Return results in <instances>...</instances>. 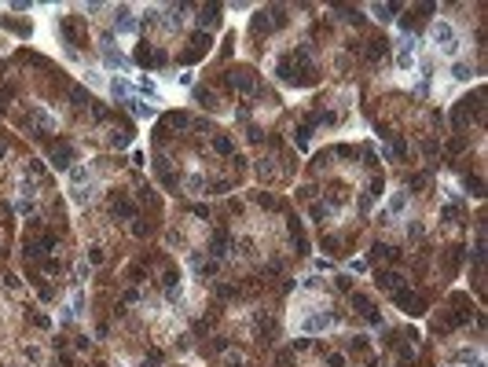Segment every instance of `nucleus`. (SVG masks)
I'll return each instance as SVG.
<instances>
[{
  "label": "nucleus",
  "instance_id": "11",
  "mask_svg": "<svg viewBox=\"0 0 488 367\" xmlns=\"http://www.w3.org/2000/svg\"><path fill=\"white\" fill-rule=\"evenodd\" d=\"M84 176H88V169H84V165H73V169H70V180H73V184L84 180Z\"/></svg>",
  "mask_w": 488,
  "mask_h": 367
},
{
  "label": "nucleus",
  "instance_id": "10",
  "mask_svg": "<svg viewBox=\"0 0 488 367\" xmlns=\"http://www.w3.org/2000/svg\"><path fill=\"white\" fill-rule=\"evenodd\" d=\"M455 77H459V81H470V77H474V67H466V63H455Z\"/></svg>",
  "mask_w": 488,
  "mask_h": 367
},
{
  "label": "nucleus",
  "instance_id": "4",
  "mask_svg": "<svg viewBox=\"0 0 488 367\" xmlns=\"http://www.w3.org/2000/svg\"><path fill=\"white\" fill-rule=\"evenodd\" d=\"M129 110H133L136 118H151V114H154V107H143L139 99H129Z\"/></svg>",
  "mask_w": 488,
  "mask_h": 367
},
{
  "label": "nucleus",
  "instance_id": "7",
  "mask_svg": "<svg viewBox=\"0 0 488 367\" xmlns=\"http://www.w3.org/2000/svg\"><path fill=\"white\" fill-rule=\"evenodd\" d=\"M371 11L378 15V18H393V11H397V4H374Z\"/></svg>",
  "mask_w": 488,
  "mask_h": 367
},
{
  "label": "nucleus",
  "instance_id": "8",
  "mask_svg": "<svg viewBox=\"0 0 488 367\" xmlns=\"http://www.w3.org/2000/svg\"><path fill=\"white\" fill-rule=\"evenodd\" d=\"M378 283L386 287V290H393V287H400V276H397V272H386V276H378Z\"/></svg>",
  "mask_w": 488,
  "mask_h": 367
},
{
  "label": "nucleus",
  "instance_id": "6",
  "mask_svg": "<svg viewBox=\"0 0 488 367\" xmlns=\"http://www.w3.org/2000/svg\"><path fill=\"white\" fill-rule=\"evenodd\" d=\"M404 206H408V195H404V191H397V195L389 199V213H400Z\"/></svg>",
  "mask_w": 488,
  "mask_h": 367
},
{
  "label": "nucleus",
  "instance_id": "9",
  "mask_svg": "<svg viewBox=\"0 0 488 367\" xmlns=\"http://www.w3.org/2000/svg\"><path fill=\"white\" fill-rule=\"evenodd\" d=\"M397 67H400V70H408V67H411V44H404V48H400V55H397Z\"/></svg>",
  "mask_w": 488,
  "mask_h": 367
},
{
  "label": "nucleus",
  "instance_id": "2",
  "mask_svg": "<svg viewBox=\"0 0 488 367\" xmlns=\"http://www.w3.org/2000/svg\"><path fill=\"white\" fill-rule=\"evenodd\" d=\"M136 26H139V22H136V15H133V11H125V7H121V11L114 15V30H118V33H136Z\"/></svg>",
  "mask_w": 488,
  "mask_h": 367
},
{
  "label": "nucleus",
  "instance_id": "3",
  "mask_svg": "<svg viewBox=\"0 0 488 367\" xmlns=\"http://www.w3.org/2000/svg\"><path fill=\"white\" fill-rule=\"evenodd\" d=\"M110 96L121 99V103H129V99H133V84L121 81V77H114V81H110Z\"/></svg>",
  "mask_w": 488,
  "mask_h": 367
},
{
  "label": "nucleus",
  "instance_id": "1",
  "mask_svg": "<svg viewBox=\"0 0 488 367\" xmlns=\"http://www.w3.org/2000/svg\"><path fill=\"white\" fill-rule=\"evenodd\" d=\"M433 41H437L444 52H459V37H455V30H452L448 22H437V26H433Z\"/></svg>",
  "mask_w": 488,
  "mask_h": 367
},
{
  "label": "nucleus",
  "instance_id": "5",
  "mask_svg": "<svg viewBox=\"0 0 488 367\" xmlns=\"http://www.w3.org/2000/svg\"><path fill=\"white\" fill-rule=\"evenodd\" d=\"M331 323V316H308L305 319V331H320V327H327Z\"/></svg>",
  "mask_w": 488,
  "mask_h": 367
},
{
  "label": "nucleus",
  "instance_id": "12",
  "mask_svg": "<svg viewBox=\"0 0 488 367\" xmlns=\"http://www.w3.org/2000/svg\"><path fill=\"white\" fill-rule=\"evenodd\" d=\"M139 92H147V96H154V99H158V88H154V81H147V77L139 81Z\"/></svg>",
  "mask_w": 488,
  "mask_h": 367
}]
</instances>
